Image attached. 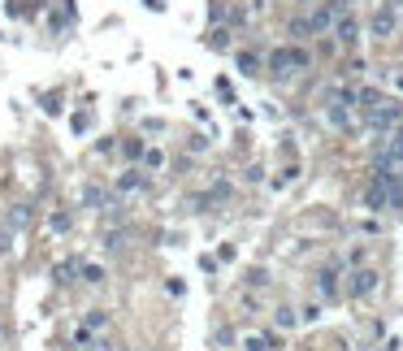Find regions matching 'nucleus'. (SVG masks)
Listing matches in <instances>:
<instances>
[{
	"label": "nucleus",
	"instance_id": "obj_1",
	"mask_svg": "<svg viewBox=\"0 0 403 351\" xmlns=\"http://www.w3.org/2000/svg\"><path fill=\"white\" fill-rule=\"evenodd\" d=\"M265 65L278 74V79H295V74H304L312 65V53H308V48H299V44H286V48H273Z\"/></svg>",
	"mask_w": 403,
	"mask_h": 351
},
{
	"label": "nucleus",
	"instance_id": "obj_2",
	"mask_svg": "<svg viewBox=\"0 0 403 351\" xmlns=\"http://www.w3.org/2000/svg\"><path fill=\"white\" fill-rule=\"evenodd\" d=\"M364 126H369V131H377V135H390V131H399V126H403V100L386 95V100H382V105H377L373 113H364Z\"/></svg>",
	"mask_w": 403,
	"mask_h": 351
},
{
	"label": "nucleus",
	"instance_id": "obj_3",
	"mask_svg": "<svg viewBox=\"0 0 403 351\" xmlns=\"http://www.w3.org/2000/svg\"><path fill=\"white\" fill-rule=\"evenodd\" d=\"M399 27H403L399 5H377V9L369 13V35H373V39H395Z\"/></svg>",
	"mask_w": 403,
	"mask_h": 351
},
{
	"label": "nucleus",
	"instance_id": "obj_4",
	"mask_svg": "<svg viewBox=\"0 0 403 351\" xmlns=\"http://www.w3.org/2000/svg\"><path fill=\"white\" fill-rule=\"evenodd\" d=\"M377 282H382V278H377V269H351L347 273V282H343V295L347 299H364V295H373L377 291Z\"/></svg>",
	"mask_w": 403,
	"mask_h": 351
},
{
	"label": "nucleus",
	"instance_id": "obj_5",
	"mask_svg": "<svg viewBox=\"0 0 403 351\" xmlns=\"http://www.w3.org/2000/svg\"><path fill=\"white\" fill-rule=\"evenodd\" d=\"M360 31H364V27H360V18H356V13H343V18L334 22V31H330V35L338 39V48H356V44H360Z\"/></svg>",
	"mask_w": 403,
	"mask_h": 351
},
{
	"label": "nucleus",
	"instance_id": "obj_6",
	"mask_svg": "<svg viewBox=\"0 0 403 351\" xmlns=\"http://www.w3.org/2000/svg\"><path fill=\"white\" fill-rule=\"evenodd\" d=\"M364 208H369V213H390V195H386L382 183H369V187H364Z\"/></svg>",
	"mask_w": 403,
	"mask_h": 351
},
{
	"label": "nucleus",
	"instance_id": "obj_7",
	"mask_svg": "<svg viewBox=\"0 0 403 351\" xmlns=\"http://www.w3.org/2000/svg\"><path fill=\"white\" fill-rule=\"evenodd\" d=\"M143 187H147V169H143V165H139V169H126L121 178H117V191H121V195H135V191H143Z\"/></svg>",
	"mask_w": 403,
	"mask_h": 351
},
{
	"label": "nucleus",
	"instance_id": "obj_8",
	"mask_svg": "<svg viewBox=\"0 0 403 351\" xmlns=\"http://www.w3.org/2000/svg\"><path fill=\"white\" fill-rule=\"evenodd\" d=\"M317 295H321V299H334V295H338V265H330V269L317 273Z\"/></svg>",
	"mask_w": 403,
	"mask_h": 351
},
{
	"label": "nucleus",
	"instance_id": "obj_9",
	"mask_svg": "<svg viewBox=\"0 0 403 351\" xmlns=\"http://www.w3.org/2000/svg\"><path fill=\"white\" fill-rule=\"evenodd\" d=\"M243 351H278V338H273V334H247Z\"/></svg>",
	"mask_w": 403,
	"mask_h": 351
},
{
	"label": "nucleus",
	"instance_id": "obj_10",
	"mask_svg": "<svg viewBox=\"0 0 403 351\" xmlns=\"http://www.w3.org/2000/svg\"><path fill=\"white\" fill-rule=\"evenodd\" d=\"M260 69H265V61L256 53H239V74H243V79H256Z\"/></svg>",
	"mask_w": 403,
	"mask_h": 351
},
{
	"label": "nucleus",
	"instance_id": "obj_11",
	"mask_svg": "<svg viewBox=\"0 0 403 351\" xmlns=\"http://www.w3.org/2000/svg\"><path fill=\"white\" fill-rule=\"evenodd\" d=\"M204 44L213 48V53H225V48H230V27H213V31L204 35Z\"/></svg>",
	"mask_w": 403,
	"mask_h": 351
},
{
	"label": "nucleus",
	"instance_id": "obj_12",
	"mask_svg": "<svg viewBox=\"0 0 403 351\" xmlns=\"http://www.w3.org/2000/svg\"><path fill=\"white\" fill-rule=\"evenodd\" d=\"M286 31H291V39H295V44H299V39H308V35H317L312 18H291V27H286Z\"/></svg>",
	"mask_w": 403,
	"mask_h": 351
},
{
	"label": "nucleus",
	"instance_id": "obj_13",
	"mask_svg": "<svg viewBox=\"0 0 403 351\" xmlns=\"http://www.w3.org/2000/svg\"><path fill=\"white\" fill-rule=\"evenodd\" d=\"M70 225H74V217H70L65 208H53V217H48V230H53V234H65Z\"/></svg>",
	"mask_w": 403,
	"mask_h": 351
},
{
	"label": "nucleus",
	"instance_id": "obj_14",
	"mask_svg": "<svg viewBox=\"0 0 403 351\" xmlns=\"http://www.w3.org/2000/svg\"><path fill=\"white\" fill-rule=\"evenodd\" d=\"M147 173H157V169H165V152H161V147H147V152H143V161H139Z\"/></svg>",
	"mask_w": 403,
	"mask_h": 351
},
{
	"label": "nucleus",
	"instance_id": "obj_15",
	"mask_svg": "<svg viewBox=\"0 0 403 351\" xmlns=\"http://www.w3.org/2000/svg\"><path fill=\"white\" fill-rule=\"evenodd\" d=\"M121 247H126V230H121V225L105 230V252H121Z\"/></svg>",
	"mask_w": 403,
	"mask_h": 351
},
{
	"label": "nucleus",
	"instance_id": "obj_16",
	"mask_svg": "<svg viewBox=\"0 0 403 351\" xmlns=\"http://www.w3.org/2000/svg\"><path fill=\"white\" fill-rule=\"evenodd\" d=\"M273 321H278V330H291V325H299V308H278V312H273Z\"/></svg>",
	"mask_w": 403,
	"mask_h": 351
},
{
	"label": "nucleus",
	"instance_id": "obj_17",
	"mask_svg": "<svg viewBox=\"0 0 403 351\" xmlns=\"http://www.w3.org/2000/svg\"><path fill=\"white\" fill-rule=\"evenodd\" d=\"M109 278V273L105 269H100V265H83V282H91V286H100V282H105Z\"/></svg>",
	"mask_w": 403,
	"mask_h": 351
},
{
	"label": "nucleus",
	"instance_id": "obj_18",
	"mask_svg": "<svg viewBox=\"0 0 403 351\" xmlns=\"http://www.w3.org/2000/svg\"><path fill=\"white\" fill-rule=\"evenodd\" d=\"M87 325H91V330H109V312L105 308H91L87 312Z\"/></svg>",
	"mask_w": 403,
	"mask_h": 351
},
{
	"label": "nucleus",
	"instance_id": "obj_19",
	"mask_svg": "<svg viewBox=\"0 0 403 351\" xmlns=\"http://www.w3.org/2000/svg\"><path fill=\"white\" fill-rule=\"evenodd\" d=\"M338 74H343V79H360V74H364V61H360V57H351Z\"/></svg>",
	"mask_w": 403,
	"mask_h": 351
},
{
	"label": "nucleus",
	"instance_id": "obj_20",
	"mask_svg": "<svg viewBox=\"0 0 403 351\" xmlns=\"http://www.w3.org/2000/svg\"><path fill=\"white\" fill-rule=\"evenodd\" d=\"M143 152H147L143 139H131V143H126V157H131V161H143Z\"/></svg>",
	"mask_w": 403,
	"mask_h": 351
},
{
	"label": "nucleus",
	"instance_id": "obj_21",
	"mask_svg": "<svg viewBox=\"0 0 403 351\" xmlns=\"http://www.w3.org/2000/svg\"><path fill=\"white\" fill-rule=\"evenodd\" d=\"M213 343H217V347L225 351V347H230V343H234V330H230V325H221V330L213 334Z\"/></svg>",
	"mask_w": 403,
	"mask_h": 351
},
{
	"label": "nucleus",
	"instance_id": "obj_22",
	"mask_svg": "<svg viewBox=\"0 0 403 351\" xmlns=\"http://www.w3.org/2000/svg\"><path fill=\"white\" fill-rule=\"evenodd\" d=\"M317 317H321V299H312V304L299 308V321H317Z\"/></svg>",
	"mask_w": 403,
	"mask_h": 351
},
{
	"label": "nucleus",
	"instance_id": "obj_23",
	"mask_svg": "<svg viewBox=\"0 0 403 351\" xmlns=\"http://www.w3.org/2000/svg\"><path fill=\"white\" fill-rule=\"evenodd\" d=\"M9 225H27V208H22V204L9 208Z\"/></svg>",
	"mask_w": 403,
	"mask_h": 351
},
{
	"label": "nucleus",
	"instance_id": "obj_24",
	"mask_svg": "<svg viewBox=\"0 0 403 351\" xmlns=\"http://www.w3.org/2000/svg\"><path fill=\"white\" fill-rule=\"evenodd\" d=\"M386 79H390V87H399V91H403V65H390Z\"/></svg>",
	"mask_w": 403,
	"mask_h": 351
},
{
	"label": "nucleus",
	"instance_id": "obj_25",
	"mask_svg": "<svg viewBox=\"0 0 403 351\" xmlns=\"http://www.w3.org/2000/svg\"><path fill=\"white\" fill-rule=\"evenodd\" d=\"M9 252H13V234L0 230V256H9Z\"/></svg>",
	"mask_w": 403,
	"mask_h": 351
},
{
	"label": "nucleus",
	"instance_id": "obj_26",
	"mask_svg": "<svg viewBox=\"0 0 403 351\" xmlns=\"http://www.w3.org/2000/svg\"><path fill=\"white\" fill-rule=\"evenodd\" d=\"M91 351H121V347H117L113 338H95V343H91Z\"/></svg>",
	"mask_w": 403,
	"mask_h": 351
},
{
	"label": "nucleus",
	"instance_id": "obj_27",
	"mask_svg": "<svg viewBox=\"0 0 403 351\" xmlns=\"http://www.w3.org/2000/svg\"><path fill=\"white\" fill-rule=\"evenodd\" d=\"M243 178H247V183H260V178H265V169H260V165H247Z\"/></svg>",
	"mask_w": 403,
	"mask_h": 351
},
{
	"label": "nucleus",
	"instance_id": "obj_28",
	"mask_svg": "<svg viewBox=\"0 0 403 351\" xmlns=\"http://www.w3.org/2000/svg\"><path fill=\"white\" fill-rule=\"evenodd\" d=\"M382 351H403V343H399V338H386V343H382Z\"/></svg>",
	"mask_w": 403,
	"mask_h": 351
},
{
	"label": "nucleus",
	"instance_id": "obj_29",
	"mask_svg": "<svg viewBox=\"0 0 403 351\" xmlns=\"http://www.w3.org/2000/svg\"><path fill=\"white\" fill-rule=\"evenodd\" d=\"M390 5H399V9H403V0H390Z\"/></svg>",
	"mask_w": 403,
	"mask_h": 351
},
{
	"label": "nucleus",
	"instance_id": "obj_30",
	"mask_svg": "<svg viewBox=\"0 0 403 351\" xmlns=\"http://www.w3.org/2000/svg\"><path fill=\"white\" fill-rule=\"evenodd\" d=\"M304 351H312V347H304Z\"/></svg>",
	"mask_w": 403,
	"mask_h": 351
},
{
	"label": "nucleus",
	"instance_id": "obj_31",
	"mask_svg": "<svg viewBox=\"0 0 403 351\" xmlns=\"http://www.w3.org/2000/svg\"><path fill=\"white\" fill-rule=\"evenodd\" d=\"M0 334H5V330H0Z\"/></svg>",
	"mask_w": 403,
	"mask_h": 351
},
{
	"label": "nucleus",
	"instance_id": "obj_32",
	"mask_svg": "<svg viewBox=\"0 0 403 351\" xmlns=\"http://www.w3.org/2000/svg\"><path fill=\"white\" fill-rule=\"evenodd\" d=\"M399 173H403V169H399Z\"/></svg>",
	"mask_w": 403,
	"mask_h": 351
}]
</instances>
